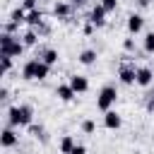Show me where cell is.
<instances>
[{
    "label": "cell",
    "instance_id": "obj_10",
    "mask_svg": "<svg viewBox=\"0 0 154 154\" xmlns=\"http://www.w3.org/2000/svg\"><path fill=\"white\" fill-rule=\"evenodd\" d=\"M120 125H123V118H120V113H118V111H113V108H111V111H106V113H103V128H106V130H118Z\"/></svg>",
    "mask_w": 154,
    "mask_h": 154
},
{
    "label": "cell",
    "instance_id": "obj_22",
    "mask_svg": "<svg viewBox=\"0 0 154 154\" xmlns=\"http://www.w3.org/2000/svg\"><path fill=\"white\" fill-rule=\"evenodd\" d=\"M0 63H2L0 75H2V77H7V75H10V70H12V55H0Z\"/></svg>",
    "mask_w": 154,
    "mask_h": 154
},
{
    "label": "cell",
    "instance_id": "obj_11",
    "mask_svg": "<svg viewBox=\"0 0 154 154\" xmlns=\"http://www.w3.org/2000/svg\"><path fill=\"white\" fill-rule=\"evenodd\" d=\"M72 2H65V0H58L55 5H53V17H58V19H70V14H72Z\"/></svg>",
    "mask_w": 154,
    "mask_h": 154
},
{
    "label": "cell",
    "instance_id": "obj_8",
    "mask_svg": "<svg viewBox=\"0 0 154 154\" xmlns=\"http://www.w3.org/2000/svg\"><path fill=\"white\" fill-rule=\"evenodd\" d=\"M125 26H128V34H130V36H135V34H140V31L144 29V17H142L140 12H130V14H128Z\"/></svg>",
    "mask_w": 154,
    "mask_h": 154
},
{
    "label": "cell",
    "instance_id": "obj_15",
    "mask_svg": "<svg viewBox=\"0 0 154 154\" xmlns=\"http://www.w3.org/2000/svg\"><path fill=\"white\" fill-rule=\"evenodd\" d=\"M70 87H72L77 94H84V91H89V79H87L84 75H72V77H70Z\"/></svg>",
    "mask_w": 154,
    "mask_h": 154
},
{
    "label": "cell",
    "instance_id": "obj_33",
    "mask_svg": "<svg viewBox=\"0 0 154 154\" xmlns=\"http://www.w3.org/2000/svg\"><path fill=\"white\" fill-rule=\"evenodd\" d=\"M70 2H72V5H75V7H79V5H84V2H87V0H70Z\"/></svg>",
    "mask_w": 154,
    "mask_h": 154
},
{
    "label": "cell",
    "instance_id": "obj_19",
    "mask_svg": "<svg viewBox=\"0 0 154 154\" xmlns=\"http://www.w3.org/2000/svg\"><path fill=\"white\" fill-rule=\"evenodd\" d=\"M10 19L17 22V24H26V10H24L22 5H17V7L12 10V14H10Z\"/></svg>",
    "mask_w": 154,
    "mask_h": 154
},
{
    "label": "cell",
    "instance_id": "obj_7",
    "mask_svg": "<svg viewBox=\"0 0 154 154\" xmlns=\"http://www.w3.org/2000/svg\"><path fill=\"white\" fill-rule=\"evenodd\" d=\"M106 14H108L106 7H103L101 2H96V5L91 7V12H89V19H87V22H91L96 29H101V26H106Z\"/></svg>",
    "mask_w": 154,
    "mask_h": 154
},
{
    "label": "cell",
    "instance_id": "obj_13",
    "mask_svg": "<svg viewBox=\"0 0 154 154\" xmlns=\"http://www.w3.org/2000/svg\"><path fill=\"white\" fill-rule=\"evenodd\" d=\"M36 58H41L46 65H51V67H53V65H58V60H60V53H58V48H41Z\"/></svg>",
    "mask_w": 154,
    "mask_h": 154
},
{
    "label": "cell",
    "instance_id": "obj_21",
    "mask_svg": "<svg viewBox=\"0 0 154 154\" xmlns=\"http://www.w3.org/2000/svg\"><path fill=\"white\" fill-rule=\"evenodd\" d=\"M26 130H29V135H31V137H38V140H43V142H46V130H43V125H41V123H31Z\"/></svg>",
    "mask_w": 154,
    "mask_h": 154
},
{
    "label": "cell",
    "instance_id": "obj_12",
    "mask_svg": "<svg viewBox=\"0 0 154 154\" xmlns=\"http://www.w3.org/2000/svg\"><path fill=\"white\" fill-rule=\"evenodd\" d=\"M55 96L63 101V103H70V101H75V96H77V91L70 87V82L67 84H58L55 87Z\"/></svg>",
    "mask_w": 154,
    "mask_h": 154
},
{
    "label": "cell",
    "instance_id": "obj_6",
    "mask_svg": "<svg viewBox=\"0 0 154 154\" xmlns=\"http://www.w3.org/2000/svg\"><path fill=\"white\" fill-rule=\"evenodd\" d=\"M0 144H2L5 149L17 147V144H19V132H17L12 125H5V128H2V132H0Z\"/></svg>",
    "mask_w": 154,
    "mask_h": 154
},
{
    "label": "cell",
    "instance_id": "obj_16",
    "mask_svg": "<svg viewBox=\"0 0 154 154\" xmlns=\"http://www.w3.org/2000/svg\"><path fill=\"white\" fill-rule=\"evenodd\" d=\"M43 22H46V19H43V12H41L38 7L26 12V24H29V26H41Z\"/></svg>",
    "mask_w": 154,
    "mask_h": 154
},
{
    "label": "cell",
    "instance_id": "obj_9",
    "mask_svg": "<svg viewBox=\"0 0 154 154\" xmlns=\"http://www.w3.org/2000/svg\"><path fill=\"white\" fill-rule=\"evenodd\" d=\"M38 63H41V58H31V60H26V63L22 65V79H26V82L36 79V70H38Z\"/></svg>",
    "mask_w": 154,
    "mask_h": 154
},
{
    "label": "cell",
    "instance_id": "obj_14",
    "mask_svg": "<svg viewBox=\"0 0 154 154\" xmlns=\"http://www.w3.org/2000/svg\"><path fill=\"white\" fill-rule=\"evenodd\" d=\"M96 58H99V53H96V48H82L79 53H77V63L79 65H94L96 63Z\"/></svg>",
    "mask_w": 154,
    "mask_h": 154
},
{
    "label": "cell",
    "instance_id": "obj_32",
    "mask_svg": "<svg viewBox=\"0 0 154 154\" xmlns=\"http://www.w3.org/2000/svg\"><path fill=\"white\" fill-rule=\"evenodd\" d=\"M149 5H152V0H137V7H142V10L149 7Z\"/></svg>",
    "mask_w": 154,
    "mask_h": 154
},
{
    "label": "cell",
    "instance_id": "obj_2",
    "mask_svg": "<svg viewBox=\"0 0 154 154\" xmlns=\"http://www.w3.org/2000/svg\"><path fill=\"white\" fill-rule=\"evenodd\" d=\"M24 41L19 38V36H14V34H7V31H2L0 34V55H12V58H17V55H22L24 53Z\"/></svg>",
    "mask_w": 154,
    "mask_h": 154
},
{
    "label": "cell",
    "instance_id": "obj_3",
    "mask_svg": "<svg viewBox=\"0 0 154 154\" xmlns=\"http://www.w3.org/2000/svg\"><path fill=\"white\" fill-rule=\"evenodd\" d=\"M116 99H118L116 84H103V87L99 89V94H96V108H99L101 113H106V111H111V108L116 106Z\"/></svg>",
    "mask_w": 154,
    "mask_h": 154
},
{
    "label": "cell",
    "instance_id": "obj_30",
    "mask_svg": "<svg viewBox=\"0 0 154 154\" xmlns=\"http://www.w3.org/2000/svg\"><path fill=\"white\" fill-rule=\"evenodd\" d=\"M94 29H96V26H94V24H91V22H87V24H84V29H82V31H84V34H87V36H89V34H91V31H94Z\"/></svg>",
    "mask_w": 154,
    "mask_h": 154
},
{
    "label": "cell",
    "instance_id": "obj_4",
    "mask_svg": "<svg viewBox=\"0 0 154 154\" xmlns=\"http://www.w3.org/2000/svg\"><path fill=\"white\" fill-rule=\"evenodd\" d=\"M135 75H137V65L130 63V60H123L120 67H118V82L130 87V84H135Z\"/></svg>",
    "mask_w": 154,
    "mask_h": 154
},
{
    "label": "cell",
    "instance_id": "obj_18",
    "mask_svg": "<svg viewBox=\"0 0 154 154\" xmlns=\"http://www.w3.org/2000/svg\"><path fill=\"white\" fill-rule=\"evenodd\" d=\"M75 144H77V142H75L72 135H63V137H60V144H58V152H60V154H70Z\"/></svg>",
    "mask_w": 154,
    "mask_h": 154
},
{
    "label": "cell",
    "instance_id": "obj_29",
    "mask_svg": "<svg viewBox=\"0 0 154 154\" xmlns=\"http://www.w3.org/2000/svg\"><path fill=\"white\" fill-rule=\"evenodd\" d=\"M70 154H87V147H84V144H75Z\"/></svg>",
    "mask_w": 154,
    "mask_h": 154
},
{
    "label": "cell",
    "instance_id": "obj_24",
    "mask_svg": "<svg viewBox=\"0 0 154 154\" xmlns=\"http://www.w3.org/2000/svg\"><path fill=\"white\" fill-rule=\"evenodd\" d=\"M48 75H51V65H46V63L41 60V63H38V70H36V79L41 82V79H46Z\"/></svg>",
    "mask_w": 154,
    "mask_h": 154
},
{
    "label": "cell",
    "instance_id": "obj_17",
    "mask_svg": "<svg viewBox=\"0 0 154 154\" xmlns=\"http://www.w3.org/2000/svg\"><path fill=\"white\" fill-rule=\"evenodd\" d=\"M38 38H41V34H38L34 26H29V29L22 34V41H24V46H36V43H38Z\"/></svg>",
    "mask_w": 154,
    "mask_h": 154
},
{
    "label": "cell",
    "instance_id": "obj_27",
    "mask_svg": "<svg viewBox=\"0 0 154 154\" xmlns=\"http://www.w3.org/2000/svg\"><path fill=\"white\" fill-rule=\"evenodd\" d=\"M101 5L106 7V12H113L118 7V0H101Z\"/></svg>",
    "mask_w": 154,
    "mask_h": 154
},
{
    "label": "cell",
    "instance_id": "obj_1",
    "mask_svg": "<svg viewBox=\"0 0 154 154\" xmlns=\"http://www.w3.org/2000/svg\"><path fill=\"white\" fill-rule=\"evenodd\" d=\"M34 123V108L29 103H14L7 108V125L12 128H29Z\"/></svg>",
    "mask_w": 154,
    "mask_h": 154
},
{
    "label": "cell",
    "instance_id": "obj_26",
    "mask_svg": "<svg viewBox=\"0 0 154 154\" xmlns=\"http://www.w3.org/2000/svg\"><path fill=\"white\" fill-rule=\"evenodd\" d=\"M144 108H147V113H154V91L147 94V99H144Z\"/></svg>",
    "mask_w": 154,
    "mask_h": 154
},
{
    "label": "cell",
    "instance_id": "obj_23",
    "mask_svg": "<svg viewBox=\"0 0 154 154\" xmlns=\"http://www.w3.org/2000/svg\"><path fill=\"white\" fill-rule=\"evenodd\" d=\"M79 128H82V132H84V135H94V132H96V123H94L91 118H84Z\"/></svg>",
    "mask_w": 154,
    "mask_h": 154
},
{
    "label": "cell",
    "instance_id": "obj_25",
    "mask_svg": "<svg viewBox=\"0 0 154 154\" xmlns=\"http://www.w3.org/2000/svg\"><path fill=\"white\" fill-rule=\"evenodd\" d=\"M17 29H19V24H17V22H12V19H7V22L2 24V31H7V34H14Z\"/></svg>",
    "mask_w": 154,
    "mask_h": 154
},
{
    "label": "cell",
    "instance_id": "obj_28",
    "mask_svg": "<svg viewBox=\"0 0 154 154\" xmlns=\"http://www.w3.org/2000/svg\"><path fill=\"white\" fill-rule=\"evenodd\" d=\"M123 48H125L128 53H135V41H132V38H125V41H123Z\"/></svg>",
    "mask_w": 154,
    "mask_h": 154
},
{
    "label": "cell",
    "instance_id": "obj_20",
    "mask_svg": "<svg viewBox=\"0 0 154 154\" xmlns=\"http://www.w3.org/2000/svg\"><path fill=\"white\" fill-rule=\"evenodd\" d=\"M142 51L149 53V55H154V31H147V34H144V38H142Z\"/></svg>",
    "mask_w": 154,
    "mask_h": 154
},
{
    "label": "cell",
    "instance_id": "obj_5",
    "mask_svg": "<svg viewBox=\"0 0 154 154\" xmlns=\"http://www.w3.org/2000/svg\"><path fill=\"white\" fill-rule=\"evenodd\" d=\"M135 84L142 87V89H149V87L154 84V67H152V65H137Z\"/></svg>",
    "mask_w": 154,
    "mask_h": 154
},
{
    "label": "cell",
    "instance_id": "obj_34",
    "mask_svg": "<svg viewBox=\"0 0 154 154\" xmlns=\"http://www.w3.org/2000/svg\"><path fill=\"white\" fill-rule=\"evenodd\" d=\"M19 2H26V0H19Z\"/></svg>",
    "mask_w": 154,
    "mask_h": 154
},
{
    "label": "cell",
    "instance_id": "obj_31",
    "mask_svg": "<svg viewBox=\"0 0 154 154\" xmlns=\"http://www.w3.org/2000/svg\"><path fill=\"white\" fill-rule=\"evenodd\" d=\"M0 99H2V101H5V99H10V91H7V87H2V89H0Z\"/></svg>",
    "mask_w": 154,
    "mask_h": 154
}]
</instances>
